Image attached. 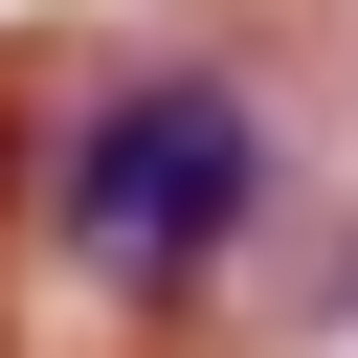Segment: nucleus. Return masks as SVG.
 I'll return each instance as SVG.
<instances>
[{
  "mask_svg": "<svg viewBox=\"0 0 358 358\" xmlns=\"http://www.w3.org/2000/svg\"><path fill=\"white\" fill-rule=\"evenodd\" d=\"M246 246H268V90H246V67L157 45V67H112V90L45 134V268H67V313L157 336V313H201Z\"/></svg>",
  "mask_w": 358,
  "mask_h": 358,
  "instance_id": "1",
  "label": "nucleus"
}]
</instances>
